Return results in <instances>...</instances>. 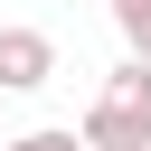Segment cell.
I'll return each mask as SVG.
<instances>
[{"mask_svg":"<svg viewBox=\"0 0 151 151\" xmlns=\"http://www.w3.org/2000/svg\"><path fill=\"white\" fill-rule=\"evenodd\" d=\"M113 28H123V47L151 66V0H113Z\"/></svg>","mask_w":151,"mask_h":151,"instance_id":"3957f363","label":"cell"},{"mask_svg":"<svg viewBox=\"0 0 151 151\" xmlns=\"http://www.w3.org/2000/svg\"><path fill=\"white\" fill-rule=\"evenodd\" d=\"M57 76V38L47 28H0V94H38Z\"/></svg>","mask_w":151,"mask_h":151,"instance_id":"7a4b0ae2","label":"cell"},{"mask_svg":"<svg viewBox=\"0 0 151 151\" xmlns=\"http://www.w3.org/2000/svg\"><path fill=\"white\" fill-rule=\"evenodd\" d=\"M132 151H151V132H142V142H132Z\"/></svg>","mask_w":151,"mask_h":151,"instance_id":"5b68a950","label":"cell"},{"mask_svg":"<svg viewBox=\"0 0 151 151\" xmlns=\"http://www.w3.org/2000/svg\"><path fill=\"white\" fill-rule=\"evenodd\" d=\"M9 151H85V132H66V123H47V132H19Z\"/></svg>","mask_w":151,"mask_h":151,"instance_id":"277c9868","label":"cell"},{"mask_svg":"<svg viewBox=\"0 0 151 151\" xmlns=\"http://www.w3.org/2000/svg\"><path fill=\"white\" fill-rule=\"evenodd\" d=\"M151 132V66L132 57V66H113V85L94 94V113H85V151H132Z\"/></svg>","mask_w":151,"mask_h":151,"instance_id":"6da1fadb","label":"cell"}]
</instances>
